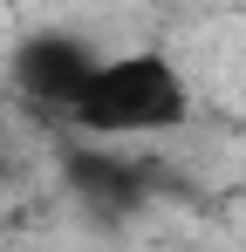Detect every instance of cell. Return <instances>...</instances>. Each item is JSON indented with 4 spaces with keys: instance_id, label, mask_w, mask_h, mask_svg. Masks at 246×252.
<instances>
[{
    "instance_id": "3",
    "label": "cell",
    "mask_w": 246,
    "mask_h": 252,
    "mask_svg": "<svg viewBox=\"0 0 246 252\" xmlns=\"http://www.w3.org/2000/svg\"><path fill=\"white\" fill-rule=\"evenodd\" d=\"M62 177H69V191H76L82 205H96V211L144 205V184H151L137 157L103 150V143H69V150H62Z\"/></svg>"
},
{
    "instance_id": "1",
    "label": "cell",
    "mask_w": 246,
    "mask_h": 252,
    "mask_svg": "<svg viewBox=\"0 0 246 252\" xmlns=\"http://www.w3.org/2000/svg\"><path fill=\"white\" fill-rule=\"evenodd\" d=\"M185 116H192V89L178 62H164L158 48L96 62V75L69 102V123L89 136H158V129H178Z\"/></svg>"
},
{
    "instance_id": "2",
    "label": "cell",
    "mask_w": 246,
    "mask_h": 252,
    "mask_svg": "<svg viewBox=\"0 0 246 252\" xmlns=\"http://www.w3.org/2000/svg\"><path fill=\"white\" fill-rule=\"evenodd\" d=\"M89 75H96V55H89L82 34H28V41L14 48V89L35 109L69 116V102L82 95Z\"/></svg>"
}]
</instances>
